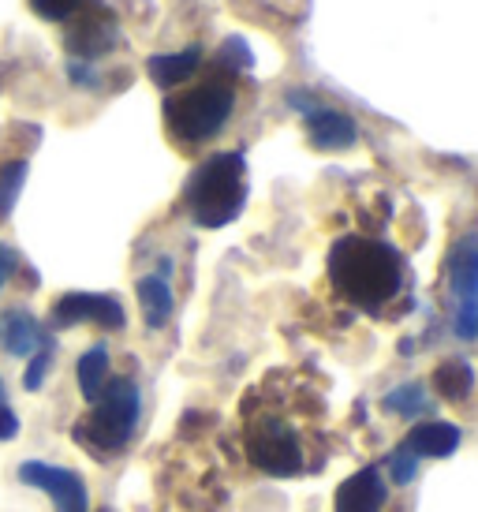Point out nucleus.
I'll list each match as a JSON object with an SVG mask.
<instances>
[{
	"label": "nucleus",
	"mask_w": 478,
	"mask_h": 512,
	"mask_svg": "<svg viewBox=\"0 0 478 512\" xmlns=\"http://www.w3.org/2000/svg\"><path fill=\"white\" fill-rule=\"evenodd\" d=\"M434 389L445 400H464L475 389V370H471V363H464V359H445L434 370Z\"/></svg>",
	"instance_id": "17"
},
{
	"label": "nucleus",
	"mask_w": 478,
	"mask_h": 512,
	"mask_svg": "<svg viewBox=\"0 0 478 512\" xmlns=\"http://www.w3.org/2000/svg\"><path fill=\"white\" fill-rule=\"evenodd\" d=\"M86 8V0H30V12L38 19H49V23H60V19H71Z\"/></svg>",
	"instance_id": "20"
},
{
	"label": "nucleus",
	"mask_w": 478,
	"mask_h": 512,
	"mask_svg": "<svg viewBox=\"0 0 478 512\" xmlns=\"http://www.w3.org/2000/svg\"><path fill=\"white\" fill-rule=\"evenodd\" d=\"M385 498H389V486L381 479V471L363 468L340 483L333 512H381L385 509Z\"/></svg>",
	"instance_id": "11"
},
{
	"label": "nucleus",
	"mask_w": 478,
	"mask_h": 512,
	"mask_svg": "<svg viewBox=\"0 0 478 512\" xmlns=\"http://www.w3.org/2000/svg\"><path fill=\"white\" fill-rule=\"evenodd\" d=\"M292 105L303 113L307 139H310L314 150H329V154H337V150H352L355 146L359 131H355L352 116H344L340 109H333V105H310L307 94H292Z\"/></svg>",
	"instance_id": "8"
},
{
	"label": "nucleus",
	"mask_w": 478,
	"mask_h": 512,
	"mask_svg": "<svg viewBox=\"0 0 478 512\" xmlns=\"http://www.w3.org/2000/svg\"><path fill=\"white\" fill-rule=\"evenodd\" d=\"M169 262L161 266V273H146L139 285H135V292H139V307H142V318H146V326L150 329H161L169 326L172 318V288H169Z\"/></svg>",
	"instance_id": "15"
},
{
	"label": "nucleus",
	"mask_w": 478,
	"mask_h": 512,
	"mask_svg": "<svg viewBox=\"0 0 478 512\" xmlns=\"http://www.w3.org/2000/svg\"><path fill=\"white\" fill-rule=\"evenodd\" d=\"M329 285L355 311L385 314L408 288V262L393 243L374 236H340L325 258Z\"/></svg>",
	"instance_id": "2"
},
{
	"label": "nucleus",
	"mask_w": 478,
	"mask_h": 512,
	"mask_svg": "<svg viewBox=\"0 0 478 512\" xmlns=\"http://www.w3.org/2000/svg\"><path fill=\"white\" fill-rule=\"evenodd\" d=\"M15 270V255L0 243V288H4V281H8V273Z\"/></svg>",
	"instance_id": "24"
},
{
	"label": "nucleus",
	"mask_w": 478,
	"mask_h": 512,
	"mask_svg": "<svg viewBox=\"0 0 478 512\" xmlns=\"http://www.w3.org/2000/svg\"><path fill=\"white\" fill-rule=\"evenodd\" d=\"M322 400L299 385L296 408H281L273 382L251 389L243 400V453L262 475L296 479L322 468Z\"/></svg>",
	"instance_id": "1"
},
{
	"label": "nucleus",
	"mask_w": 478,
	"mask_h": 512,
	"mask_svg": "<svg viewBox=\"0 0 478 512\" xmlns=\"http://www.w3.org/2000/svg\"><path fill=\"white\" fill-rule=\"evenodd\" d=\"M460 427L456 423H415L408 430V438L400 441V449L411 456V460H441V456H452L460 449Z\"/></svg>",
	"instance_id": "12"
},
{
	"label": "nucleus",
	"mask_w": 478,
	"mask_h": 512,
	"mask_svg": "<svg viewBox=\"0 0 478 512\" xmlns=\"http://www.w3.org/2000/svg\"><path fill=\"white\" fill-rule=\"evenodd\" d=\"M53 337L49 333H42V326H38V318L30 311H23V307H15V311L4 314V322H0V344H4V352L8 356H34L42 344H49Z\"/></svg>",
	"instance_id": "13"
},
{
	"label": "nucleus",
	"mask_w": 478,
	"mask_h": 512,
	"mask_svg": "<svg viewBox=\"0 0 478 512\" xmlns=\"http://www.w3.org/2000/svg\"><path fill=\"white\" fill-rule=\"evenodd\" d=\"M75 374H79V393H83L90 404L101 397V389L109 385V348L105 344H94V348H86L83 356H79V367H75Z\"/></svg>",
	"instance_id": "16"
},
{
	"label": "nucleus",
	"mask_w": 478,
	"mask_h": 512,
	"mask_svg": "<svg viewBox=\"0 0 478 512\" xmlns=\"http://www.w3.org/2000/svg\"><path fill=\"white\" fill-rule=\"evenodd\" d=\"M142 415V397L139 385L131 378H109V385L101 389V397L90 404V412L83 419H75L71 438L83 445L94 460H109V456L124 453Z\"/></svg>",
	"instance_id": "4"
},
{
	"label": "nucleus",
	"mask_w": 478,
	"mask_h": 512,
	"mask_svg": "<svg viewBox=\"0 0 478 512\" xmlns=\"http://www.w3.org/2000/svg\"><path fill=\"white\" fill-rule=\"evenodd\" d=\"M426 408H430V404H426V397H422L419 382L400 385V389H393V393L385 397V412H396V415H404V419H419Z\"/></svg>",
	"instance_id": "18"
},
{
	"label": "nucleus",
	"mask_w": 478,
	"mask_h": 512,
	"mask_svg": "<svg viewBox=\"0 0 478 512\" xmlns=\"http://www.w3.org/2000/svg\"><path fill=\"white\" fill-rule=\"evenodd\" d=\"M415 468H419V460H411L400 445L393 449V456H389V471H393V483H411V475H415Z\"/></svg>",
	"instance_id": "22"
},
{
	"label": "nucleus",
	"mask_w": 478,
	"mask_h": 512,
	"mask_svg": "<svg viewBox=\"0 0 478 512\" xmlns=\"http://www.w3.org/2000/svg\"><path fill=\"white\" fill-rule=\"evenodd\" d=\"M53 326L68 329V326H83V322H94L101 329H124L127 314L120 307L116 296H98V292H68L53 303Z\"/></svg>",
	"instance_id": "9"
},
{
	"label": "nucleus",
	"mask_w": 478,
	"mask_h": 512,
	"mask_svg": "<svg viewBox=\"0 0 478 512\" xmlns=\"http://www.w3.org/2000/svg\"><path fill=\"white\" fill-rule=\"evenodd\" d=\"M183 206L198 228L232 225L247 206V161L236 150L213 154L187 176Z\"/></svg>",
	"instance_id": "3"
},
{
	"label": "nucleus",
	"mask_w": 478,
	"mask_h": 512,
	"mask_svg": "<svg viewBox=\"0 0 478 512\" xmlns=\"http://www.w3.org/2000/svg\"><path fill=\"white\" fill-rule=\"evenodd\" d=\"M101 512H109V509H101Z\"/></svg>",
	"instance_id": "26"
},
{
	"label": "nucleus",
	"mask_w": 478,
	"mask_h": 512,
	"mask_svg": "<svg viewBox=\"0 0 478 512\" xmlns=\"http://www.w3.org/2000/svg\"><path fill=\"white\" fill-rule=\"evenodd\" d=\"M23 180H27V161H23V157L0 165V217L12 214L15 199H19V191H23Z\"/></svg>",
	"instance_id": "19"
},
{
	"label": "nucleus",
	"mask_w": 478,
	"mask_h": 512,
	"mask_svg": "<svg viewBox=\"0 0 478 512\" xmlns=\"http://www.w3.org/2000/svg\"><path fill=\"white\" fill-rule=\"evenodd\" d=\"M19 479L49 494L57 512H90V494H86L79 471L57 468V464H45V460H27V464H19Z\"/></svg>",
	"instance_id": "7"
},
{
	"label": "nucleus",
	"mask_w": 478,
	"mask_h": 512,
	"mask_svg": "<svg viewBox=\"0 0 478 512\" xmlns=\"http://www.w3.org/2000/svg\"><path fill=\"white\" fill-rule=\"evenodd\" d=\"M49 367H53V341L42 344V348H38V352L30 356V367H27V374H23V385H27L30 393H34V389H42Z\"/></svg>",
	"instance_id": "21"
},
{
	"label": "nucleus",
	"mask_w": 478,
	"mask_h": 512,
	"mask_svg": "<svg viewBox=\"0 0 478 512\" xmlns=\"http://www.w3.org/2000/svg\"><path fill=\"white\" fill-rule=\"evenodd\" d=\"M116 42H120V19H116L109 8H101V4H94V8H83V12H79V19H75V27L68 30L71 57L83 60V64L105 57Z\"/></svg>",
	"instance_id": "10"
},
{
	"label": "nucleus",
	"mask_w": 478,
	"mask_h": 512,
	"mask_svg": "<svg viewBox=\"0 0 478 512\" xmlns=\"http://www.w3.org/2000/svg\"><path fill=\"white\" fill-rule=\"evenodd\" d=\"M449 288L456 296V333L478 337V236H464L449 251Z\"/></svg>",
	"instance_id": "6"
},
{
	"label": "nucleus",
	"mask_w": 478,
	"mask_h": 512,
	"mask_svg": "<svg viewBox=\"0 0 478 512\" xmlns=\"http://www.w3.org/2000/svg\"><path fill=\"white\" fill-rule=\"evenodd\" d=\"M19 434V415L0 400V441H12Z\"/></svg>",
	"instance_id": "23"
},
{
	"label": "nucleus",
	"mask_w": 478,
	"mask_h": 512,
	"mask_svg": "<svg viewBox=\"0 0 478 512\" xmlns=\"http://www.w3.org/2000/svg\"><path fill=\"white\" fill-rule=\"evenodd\" d=\"M0 400H4V382H0Z\"/></svg>",
	"instance_id": "25"
},
{
	"label": "nucleus",
	"mask_w": 478,
	"mask_h": 512,
	"mask_svg": "<svg viewBox=\"0 0 478 512\" xmlns=\"http://www.w3.org/2000/svg\"><path fill=\"white\" fill-rule=\"evenodd\" d=\"M198 68H202V45H187L180 53H157V57L146 60V72L161 90H172V86L195 79Z\"/></svg>",
	"instance_id": "14"
},
{
	"label": "nucleus",
	"mask_w": 478,
	"mask_h": 512,
	"mask_svg": "<svg viewBox=\"0 0 478 512\" xmlns=\"http://www.w3.org/2000/svg\"><path fill=\"white\" fill-rule=\"evenodd\" d=\"M232 109H236V75L228 68H217L198 86H187L180 94L165 98V124H169L172 139L198 146L221 135Z\"/></svg>",
	"instance_id": "5"
}]
</instances>
